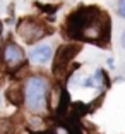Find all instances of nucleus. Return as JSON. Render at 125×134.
<instances>
[{
    "label": "nucleus",
    "instance_id": "obj_1",
    "mask_svg": "<svg viewBox=\"0 0 125 134\" xmlns=\"http://www.w3.org/2000/svg\"><path fill=\"white\" fill-rule=\"evenodd\" d=\"M67 29L75 40L101 43L110 36V19L98 7H81L69 16Z\"/></svg>",
    "mask_w": 125,
    "mask_h": 134
},
{
    "label": "nucleus",
    "instance_id": "obj_2",
    "mask_svg": "<svg viewBox=\"0 0 125 134\" xmlns=\"http://www.w3.org/2000/svg\"><path fill=\"white\" fill-rule=\"evenodd\" d=\"M46 90L48 83L46 79L41 76H33L26 81V90H24V100L29 110L33 112H41L45 108L46 102Z\"/></svg>",
    "mask_w": 125,
    "mask_h": 134
},
{
    "label": "nucleus",
    "instance_id": "obj_3",
    "mask_svg": "<svg viewBox=\"0 0 125 134\" xmlns=\"http://www.w3.org/2000/svg\"><path fill=\"white\" fill-rule=\"evenodd\" d=\"M17 33L19 36L26 41V43H36L38 40H41L46 33H50L46 29V26L41 23H38L36 19L31 17H24L17 24Z\"/></svg>",
    "mask_w": 125,
    "mask_h": 134
},
{
    "label": "nucleus",
    "instance_id": "obj_4",
    "mask_svg": "<svg viewBox=\"0 0 125 134\" xmlns=\"http://www.w3.org/2000/svg\"><path fill=\"white\" fill-rule=\"evenodd\" d=\"M81 47L77 45H62L57 50L55 55V62H53V74L55 76H63V72L69 69V65L72 64L74 57L79 53Z\"/></svg>",
    "mask_w": 125,
    "mask_h": 134
},
{
    "label": "nucleus",
    "instance_id": "obj_5",
    "mask_svg": "<svg viewBox=\"0 0 125 134\" xmlns=\"http://www.w3.org/2000/svg\"><path fill=\"white\" fill-rule=\"evenodd\" d=\"M2 59L10 69H17L19 65L24 64L26 57H24V52L21 47H17L16 43H7L4 47V52H2Z\"/></svg>",
    "mask_w": 125,
    "mask_h": 134
},
{
    "label": "nucleus",
    "instance_id": "obj_6",
    "mask_svg": "<svg viewBox=\"0 0 125 134\" xmlns=\"http://www.w3.org/2000/svg\"><path fill=\"white\" fill-rule=\"evenodd\" d=\"M51 45H38V47H34L31 50V53H29V60L34 64H39V65H43V64H46L48 60L51 59Z\"/></svg>",
    "mask_w": 125,
    "mask_h": 134
},
{
    "label": "nucleus",
    "instance_id": "obj_7",
    "mask_svg": "<svg viewBox=\"0 0 125 134\" xmlns=\"http://www.w3.org/2000/svg\"><path fill=\"white\" fill-rule=\"evenodd\" d=\"M7 98L10 100L14 105H19L21 103V93H19V86H12L7 91Z\"/></svg>",
    "mask_w": 125,
    "mask_h": 134
},
{
    "label": "nucleus",
    "instance_id": "obj_8",
    "mask_svg": "<svg viewBox=\"0 0 125 134\" xmlns=\"http://www.w3.org/2000/svg\"><path fill=\"white\" fill-rule=\"evenodd\" d=\"M117 10H118V16L125 19V0H118V5H117Z\"/></svg>",
    "mask_w": 125,
    "mask_h": 134
},
{
    "label": "nucleus",
    "instance_id": "obj_9",
    "mask_svg": "<svg viewBox=\"0 0 125 134\" xmlns=\"http://www.w3.org/2000/svg\"><path fill=\"white\" fill-rule=\"evenodd\" d=\"M120 40H122V45H123V48H125V31L122 33V38Z\"/></svg>",
    "mask_w": 125,
    "mask_h": 134
},
{
    "label": "nucleus",
    "instance_id": "obj_10",
    "mask_svg": "<svg viewBox=\"0 0 125 134\" xmlns=\"http://www.w3.org/2000/svg\"><path fill=\"white\" fill-rule=\"evenodd\" d=\"M0 33H2V23H0Z\"/></svg>",
    "mask_w": 125,
    "mask_h": 134
},
{
    "label": "nucleus",
    "instance_id": "obj_11",
    "mask_svg": "<svg viewBox=\"0 0 125 134\" xmlns=\"http://www.w3.org/2000/svg\"><path fill=\"white\" fill-rule=\"evenodd\" d=\"M0 100H2V98H0Z\"/></svg>",
    "mask_w": 125,
    "mask_h": 134
}]
</instances>
